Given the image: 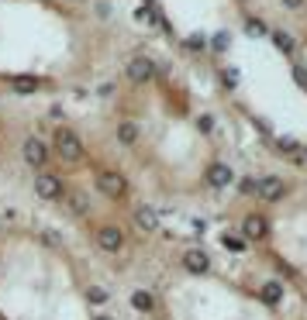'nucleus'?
<instances>
[{
    "instance_id": "1",
    "label": "nucleus",
    "mask_w": 307,
    "mask_h": 320,
    "mask_svg": "<svg viewBox=\"0 0 307 320\" xmlns=\"http://www.w3.org/2000/svg\"><path fill=\"white\" fill-rule=\"evenodd\" d=\"M56 151L66 158V162H79V158H83V141H79L73 131L59 128L56 131Z\"/></svg>"
},
{
    "instance_id": "2",
    "label": "nucleus",
    "mask_w": 307,
    "mask_h": 320,
    "mask_svg": "<svg viewBox=\"0 0 307 320\" xmlns=\"http://www.w3.org/2000/svg\"><path fill=\"white\" fill-rule=\"evenodd\" d=\"M97 189H100L104 196L117 200V196L128 189V183H124V176H121V172H97Z\"/></svg>"
},
{
    "instance_id": "3",
    "label": "nucleus",
    "mask_w": 307,
    "mask_h": 320,
    "mask_svg": "<svg viewBox=\"0 0 307 320\" xmlns=\"http://www.w3.org/2000/svg\"><path fill=\"white\" fill-rule=\"evenodd\" d=\"M35 193L41 200H56V196H62V183L52 172H41V176H35Z\"/></svg>"
},
{
    "instance_id": "4",
    "label": "nucleus",
    "mask_w": 307,
    "mask_h": 320,
    "mask_svg": "<svg viewBox=\"0 0 307 320\" xmlns=\"http://www.w3.org/2000/svg\"><path fill=\"white\" fill-rule=\"evenodd\" d=\"M128 76H131V83H149L155 76V62L152 59H145V56H138L128 62Z\"/></svg>"
},
{
    "instance_id": "5",
    "label": "nucleus",
    "mask_w": 307,
    "mask_h": 320,
    "mask_svg": "<svg viewBox=\"0 0 307 320\" xmlns=\"http://www.w3.org/2000/svg\"><path fill=\"white\" fill-rule=\"evenodd\" d=\"M45 158H49V148L41 145L38 138H28V141H24V162L38 169V166H45Z\"/></svg>"
},
{
    "instance_id": "6",
    "label": "nucleus",
    "mask_w": 307,
    "mask_h": 320,
    "mask_svg": "<svg viewBox=\"0 0 307 320\" xmlns=\"http://www.w3.org/2000/svg\"><path fill=\"white\" fill-rule=\"evenodd\" d=\"M97 241H100V248H104V251H121V245H124V234H121V231H117V227H100V231H97Z\"/></svg>"
},
{
    "instance_id": "7",
    "label": "nucleus",
    "mask_w": 307,
    "mask_h": 320,
    "mask_svg": "<svg viewBox=\"0 0 307 320\" xmlns=\"http://www.w3.org/2000/svg\"><path fill=\"white\" fill-rule=\"evenodd\" d=\"M252 189H255L262 200H280V196H283V183L273 179V176H269V179H259V183H252Z\"/></svg>"
},
{
    "instance_id": "8",
    "label": "nucleus",
    "mask_w": 307,
    "mask_h": 320,
    "mask_svg": "<svg viewBox=\"0 0 307 320\" xmlns=\"http://www.w3.org/2000/svg\"><path fill=\"white\" fill-rule=\"evenodd\" d=\"M183 265H187L190 272H197V276H200V272H207V269H211V258H207V251H200V248H190V251L183 255Z\"/></svg>"
},
{
    "instance_id": "9",
    "label": "nucleus",
    "mask_w": 307,
    "mask_h": 320,
    "mask_svg": "<svg viewBox=\"0 0 307 320\" xmlns=\"http://www.w3.org/2000/svg\"><path fill=\"white\" fill-rule=\"evenodd\" d=\"M207 179H211V186H228L231 179H235V172L228 166H211L207 169Z\"/></svg>"
},
{
    "instance_id": "10",
    "label": "nucleus",
    "mask_w": 307,
    "mask_h": 320,
    "mask_svg": "<svg viewBox=\"0 0 307 320\" xmlns=\"http://www.w3.org/2000/svg\"><path fill=\"white\" fill-rule=\"evenodd\" d=\"M135 224L142 227V231H155V227H159V221H155V214L149 207H138L135 210Z\"/></svg>"
},
{
    "instance_id": "11",
    "label": "nucleus",
    "mask_w": 307,
    "mask_h": 320,
    "mask_svg": "<svg viewBox=\"0 0 307 320\" xmlns=\"http://www.w3.org/2000/svg\"><path fill=\"white\" fill-rule=\"evenodd\" d=\"M11 86H14L18 93H35V90H38V79H35V76H11Z\"/></svg>"
},
{
    "instance_id": "12",
    "label": "nucleus",
    "mask_w": 307,
    "mask_h": 320,
    "mask_svg": "<svg viewBox=\"0 0 307 320\" xmlns=\"http://www.w3.org/2000/svg\"><path fill=\"white\" fill-rule=\"evenodd\" d=\"M259 296H262V303H269V306H273V303H280V300H283V286H280V283H266Z\"/></svg>"
},
{
    "instance_id": "13",
    "label": "nucleus",
    "mask_w": 307,
    "mask_h": 320,
    "mask_svg": "<svg viewBox=\"0 0 307 320\" xmlns=\"http://www.w3.org/2000/svg\"><path fill=\"white\" fill-rule=\"evenodd\" d=\"M117 141H121V145H135V141H138V128L128 124V121L117 124Z\"/></svg>"
},
{
    "instance_id": "14",
    "label": "nucleus",
    "mask_w": 307,
    "mask_h": 320,
    "mask_svg": "<svg viewBox=\"0 0 307 320\" xmlns=\"http://www.w3.org/2000/svg\"><path fill=\"white\" fill-rule=\"evenodd\" d=\"M242 231H245V238H262V234H266V221H262V217H249Z\"/></svg>"
},
{
    "instance_id": "15",
    "label": "nucleus",
    "mask_w": 307,
    "mask_h": 320,
    "mask_svg": "<svg viewBox=\"0 0 307 320\" xmlns=\"http://www.w3.org/2000/svg\"><path fill=\"white\" fill-rule=\"evenodd\" d=\"M273 45H276L280 52H287V56H293V48H297V45H293V38H290L287 31H273Z\"/></svg>"
},
{
    "instance_id": "16",
    "label": "nucleus",
    "mask_w": 307,
    "mask_h": 320,
    "mask_svg": "<svg viewBox=\"0 0 307 320\" xmlns=\"http://www.w3.org/2000/svg\"><path fill=\"white\" fill-rule=\"evenodd\" d=\"M131 306H135V310H142V313H149V310L155 306V300L149 296V293H135V296H131Z\"/></svg>"
},
{
    "instance_id": "17",
    "label": "nucleus",
    "mask_w": 307,
    "mask_h": 320,
    "mask_svg": "<svg viewBox=\"0 0 307 320\" xmlns=\"http://www.w3.org/2000/svg\"><path fill=\"white\" fill-rule=\"evenodd\" d=\"M69 207L76 210V214H83V210H86V196H83V193H73V196H69Z\"/></svg>"
},
{
    "instance_id": "18",
    "label": "nucleus",
    "mask_w": 307,
    "mask_h": 320,
    "mask_svg": "<svg viewBox=\"0 0 307 320\" xmlns=\"http://www.w3.org/2000/svg\"><path fill=\"white\" fill-rule=\"evenodd\" d=\"M276 148L290 155V151H297V141H293V138H280V141H276Z\"/></svg>"
},
{
    "instance_id": "19",
    "label": "nucleus",
    "mask_w": 307,
    "mask_h": 320,
    "mask_svg": "<svg viewBox=\"0 0 307 320\" xmlns=\"http://www.w3.org/2000/svg\"><path fill=\"white\" fill-rule=\"evenodd\" d=\"M225 248H231V251H242V238H231V234H225Z\"/></svg>"
},
{
    "instance_id": "20",
    "label": "nucleus",
    "mask_w": 307,
    "mask_h": 320,
    "mask_svg": "<svg viewBox=\"0 0 307 320\" xmlns=\"http://www.w3.org/2000/svg\"><path fill=\"white\" fill-rule=\"evenodd\" d=\"M228 45H231V38H228V35H214V48H217V52H225Z\"/></svg>"
},
{
    "instance_id": "21",
    "label": "nucleus",
    "mask_w": 307,
    "mask_h": 320,
    "mask_svg": "<svg viewBox=\"0 0 307 320\" xmlns=\"http://www.w3.org/2000/svg\"><path fill=\"white\" fill-rule=\"evenodd\" d=\"M262 31H266L262 21H249V35H262Z\"/></svg>"
},
{
    "instance_id": "22",
    "label": "nucleus",
    "mask_w": 307,
    "mask_h": 320,
    "mask_svg": "<svg viewBox=\"0 0 307 320\" xmlns=\"http://www.w3.org/2000/svg\"><path fill=\"white\" fill-rule=\"evenodd\" d=\"M211 124H214V121L207 117V114H204V117H197V128H200V131H211Z\"/></svg>"
},
{
    "instance_id": "23",
    "label": "nucleus",
    "mask_w": 307,
    "mask_h": 320,
    "mask_svg": "<svg viewBox=\"0 0 307 320\" xmlns=\"http://www.w3.org/2000/svg\"><path fill=\"white\" fill-rule=\"evenodd\" d=\"M283 7H287V11H300V7H304V0H283Z\"/></svg>"
},
{
    "instance_id": "24",
    "label": "nucleus",
    "mask_w": 307,
    "mask_h": 320,
    "mask_svg": "<svg viewBox=\"0 0 307 320\" xmlns=\"http://www.w3.org/2000/svg\"><path fill=\"white\" fill-rule=\"evenodd\" d=\"M104 296H107L104 289H90V300H94V303H104Z\"/></svg>"
},
{
    "instance_id": "25",
    "label": "nucleus",
    "mask_w": 307,
    "mask_h": 320,
    "mask_svg": "<svg viewBox=\"0 0 307 320\" xmlns=\"http://www.w3.org/2000/svg\"><path fill=\"white\" fill-rule=\"evenodd\" d=\"M293 79H297L300 86H307V73H304V69H293Z\"/></svg>"
},
{
    "instance_id": "26",
    "label": "nucleus",
    "mask_w": 307,
    "mask_h": 320,
    "mask_svg": "<svg viewBox=\"0 0 307 320\" xmlns=\"http://www.w3.org/2000/svg\"><path fill=\"white\" fill-rule=\"evenodd\" d=\"M94 320H111V317H94Z\"/></svg>"
}]
</instances>
